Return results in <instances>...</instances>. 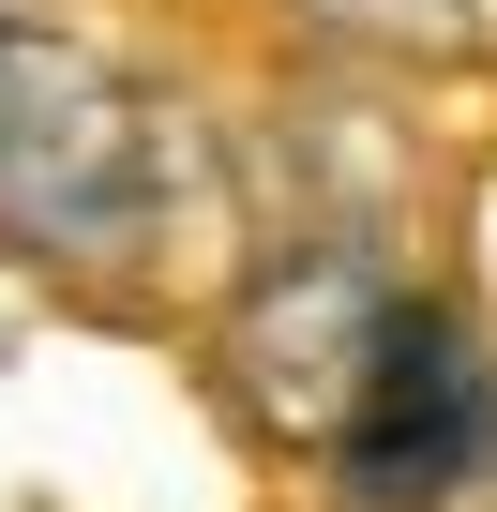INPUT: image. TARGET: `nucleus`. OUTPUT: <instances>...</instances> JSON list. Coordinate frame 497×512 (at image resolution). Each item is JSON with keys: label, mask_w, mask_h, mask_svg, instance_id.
Segmentation results:
<instances>
[{"label": "nucleus", "mask_w": 497, "mask_h": 512, "mask_svg": "<svg viewBox=\"0 0 497 512\" xmlns=\"http://www.w3.org/2000/svg\"><path fill=\"white\" fill-rule=\"evenodd\" d=\"M166 196V121L136 76H106L91 46L31 31L16 91H0V241H46V256H106L136 241Z\"/></svg>", "instance_id": "f257e3e1"}, {"label": "nucleus", "mask_w": 497, "mask_h": 512, "mask_svg": "<svg viewBox=\"0 0 497 512\" xmlns=\"http://www.w3.org/2000/svg\"><path fill=\"white\" fill-rule=\"evenodd\" d=\"M377 332H392V287L362 272L347 241L257 272L241 317H226V392H241V422L287 437V452H332L347 407H362V377H377Z\"/></svg>", "instance_id": "f03ea898"}, {"label": "nucleus", "mask_w": 497, "mask_h": 512, "mask_svg": "<svg viewBox=\"0 0 497 512\" xmlns=\"http://www.w3.org/2000/svg\"><path fill=\"white\" fill-rule=\"evenodd\" d=\"M482 437H497L482 347H467L437 302H392V332H377V377H362V407H347V437H332V482H347V512H437V497L482 467Z\"/></svg>", "instance_id": "7ed1b4c3"}, {"label": "nucleus", "mask_w": 497, "mask_h": 512, "mask_svg": "<svg viewBox=\"0 0 497 512\" xmlns=\"http://www.w3.org/2000/svg\"><path fill=\"white\" fill-rule=\"evenodd\" d=\"M302 16L392 61H497V0H302Z\"/></svg>", "instance_id": "20e7f679"}, {"label": "nucleus", "mask_w": 497, "mask_h": 512, "mask_svg": "<svg viewBox=\"0 0 497 512\" xmlns=\"http://www.w3.org/2000/svg\"><path fill=\"white\" fill-rule=\"evenodd\" d=\"M16 46H31V31H16V16H0V91H16Z\"/></svg>", "instance_id": "39448f33"}]
</instances>
